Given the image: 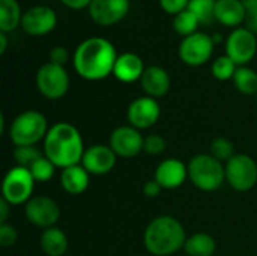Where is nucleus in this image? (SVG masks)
<instances>
[{
	"instance_id": "nucleus-1",
	"label": "nucleus",
	"mask_w": 257,
	"mask_h": 256,
	"mask_svg": "<svg viewBox=\"0 0 257 256\" xmlns=\"http://www.w3.org/2000/svg\"><path fill=\"white\" fill-rule=\"evenodd\" d=\"M117 56L114 45L108 39L92 36L78 44L72 62L75 72L81 78L98 81L113 74Z\"/></svg>"
},
{
	"instance_id": "nucleus-2",
	"label": "nucleus",
	"mask_w": 257,
	"mask_h": 256,
	"mask_svg": "<svg viewBox=\"0 0 257 256\" xmlns=\"http://www.w3.org/2000/svg\"><path fill=\"white\" fill-rule=\"evenodd\" d=\"M42 151L56 167L66 169L81 163L86 148L78 128L62 121L50 127L42 142Z\"/></svg>"
},
{
	"instance_id": "nucleus-3",
	"label": "nucleus",
	"mask_w": 257,
	"mask_h": 256,
	"mask_svg": "<svg viewBox=\"0 0 257 256\" xmlns=\"http://www.w3.org/2000/svg\"><path fill=\"white\" fill-rule=\"evenodd\" d=\"M187 234L173 216H158L149 222L143 234L145 249L154 256H172L184 249Z\"/></svg>"
},
{
	"instance_id": "nucleus-4",
	"label": "nucleus",
	"mask_w": 257,
	"mask_h": 256,
	"mask_svg": "<svg viewBox=\"0 0 257 256\" xmlns=\"http://www.w3.org/2000/svg\"><path fill=\"white\" fill-rule=\"evenodd\" d=\"M48 121L38 110L20 113L9 125V140L15 146H36L48 133Z\"/></svg>"
},
{
	"instance_id": "nucleus-5",
	"label": "nucleus",
	"mask_w": 257,
	"mask_h": 256,
	"mask_svg": "<svg viewBox=\"0 0 257 256\" xmlns=\"http://www.w3.org/2000/svg\"><path fill=\"white\" fill-rule=\"evenodd\" d=\"M188 180L202 192H215L226 183L224 163L211 154H197L188 161Z\"/></svg>"
},
{
	"instance_id": "nucleus-6",
	"label": "nucleus",
	"mask_w": 257,
	"mask_h": 256,
	"mask_svg": "<svg viewBox=\"0 0 257 256\" xmlns=\"http://www.w3.org/2000/svg\"><path fill=\"white\" fill-rule=\"evenodd\" d=\"M36 181L33 180L29 169L21 166L11 167L2 183V198L12 207L26 205L33 198Z\"/></svg>"
},
{
	"instance_id": "nucleus-7",
	"label": "nucleus",
	"mask_w": 257,
	"mask_h": 256,
	"mask_svg": "<svg viewBox=\"0 0 257 256\" xmlns=\"http://www.w3.org/2000/svg\"><path fill=\"white\" fill-rule=\"evenodd\" d=\"M226 183L236 192H250L257 184V163L248 154H235L226 164Z\"/></svg>"
},
{
	"instance_id": "nucleus-8",
	"label": "nucleus",
	"mask_w": 257,
	"mask_h": 256,
	"mask_svg": "<svg viewBox=\"0 0 257 256\" xmlns=\"http://www.w3.org/2000/svg\"><path fill=\"white\" fill-rule=\"evenodd\" d=\"M69 74L65 66L47 62L36 72V88L47 100H60L69 91Z\"/></svg>"
},
{
	"instance_id": "nucleus-9",
	"label": "nucleus",
	"mask_w": 257,
	"mask_h": 256,
	"mask_svg": "<svg viewBox=\"0 0 257 256\" xmlns=\"http://www.w3.org/2000/svg\"><path fill=\"white\" fill-rule=\"evenodd\" d=\"M212 36L203 32H196L182 39L179 44V59L188 66H202L205 65L214 53Z\"/></svg>"
},
{
	"instance_id": "nucleus-10",
	"label": "nucleus",
	"mask_w": 257,
	"mask_h": 256,
	"mask_svg": "<svg viewBox=\"0 0 257 256\" xmlns=\"http://www.w3.org/2000/svg\"><path fill=\"white\" fill-rule=\"evenodd\" d=\"M24 214L29 223H32L33 226L48 229L56 226L62 211L59 204L53 198L36 195L24 205Z\"/></svg>"
},
{
	"instance_id": "nucleus-11",
	"label": "nucleus",
	"mask_w": 257,
	"mask_h": 256,
	"mask_svg": "<svg viewBox=\"0 0 257 256\" xmlns=\"http://www.w3.org/2000/svg\"><path fill=\"white\" fill-rule=\"evenodd\" d=\"M256 35L245 27H238L226 39V56H229L238 66H245L256 56Z\"/></svg>"
},
{
	"instance_id": "nucleus-12",
	"label": "nucleus",
	"mask_w": 257,
	"mask_h": 256,
	"mask_svg": "<svg viewBox=\"0 0 257 256\" xmlns=\"http://www.w3.org/2000/svg\"><path fill=\"white\" fill-rule=\"evenodd\" d=\"M161 116V106L158 100L151 97H139L130 103L126 109V121L128 125L137 130H148L152 128Z\"/></svg>"
},
{
	"instance_id": "nucleus-13",
	"label": "nucleus",
	"mask_w": 257,
	"mask_h": 256,
	"mask_svg": "<svg viewBox=\"0 0 257 256\" xmlns=\"http://www.w3.org/2000/svg\"><path fill=\"white\" fill-rule=\"evenodd\" d=\"M108 145L117 158H134L143 152L145 137L140 130L131 125H120L111 131Z\"/></svg>"
},
{
	"instance_id": "nucleus-14",
	"label": "nucleus",
	"mask_w": 257,
	"mask_h": 256,
	"mask_svg": "<svg viewBox=\"0 0 257 256\" xmlns=\"http://www.w3.org/2000/svg\"><path fill=\"white\" fill-rule=\"evenodd\" d=\"M117 161V155L110 148V145L95 143L86 148L81 158V166L95 177H102L110 174Z\"/></svg>"
},
{
	"instance_id": "nucleus-15",
	"label": "nucleus",
	"mask_w": 257,
	"mask_h": 256,
	"mask_svg": "<svg viewBox=\"0 0 257 256\" xmlns=\"http://www.w3.org/2000/svg\"><path fill=\"white\" fill-rule=\"evenodd\" d=\"M57 24L56 12L44 5L29 8L21 18L23 30L30 36H44L50 33Z\"/></svg>"
},
{
	"instance_id": "nucleus-16",
	"label": "nucleus",
	"mask_w": 257,
	"mask_h": 256,
	"mask_svg": "<svg viewBox=\"0 0 257 256\" xmlns=\"http://www.w3.org/2000/svg\"><path fill=\"white\" fill-rule=\"evenodd\" d=\"M87 9L90 18L96 24L113 26L126 17L130 0H92Z\"/></svg>"
},
{
	"instance_id": "nucleus-17",
	"label": "nucleus",
	"mask_w": 257,
	"mask_h": 256,
	"mask_svg": "<svg viewBox=\"0 0 257 256\" xmlns=\"http://www.w3.org/2000/svg\"><path fill=\"white\" fill-rule=\"evenodd\" d=\"M154 180L163 190H176L188 180V166L178 158H166L157 166Z\"/></svg>"
},
{
	"instance_id": "nucleus-18",
	"label": "nucleus",
	"mask_w": 257,
	"mask_h": 256,
	"mask_svg": "<svg viewBox=\"0 0 257 256\" xmlns=\"http://www.w3.org/2000/svg\"><path fill=\"white\" fill-rule=\"evenodd\" d=\"M140 86L146 97L158 100L170 91L172 80H170L169 72L163 66L151 65V66H146L140 78Z\"/></svg>"
},
{
	"instance_id": "nucleus-19",
	"label": "nucleus",
	"mask_w": 257,
	"mask_h": 256,
	"mask_svg": "<svg viewBox=\"0 0 257 256\" xmlns=\"http://www.w3.org/2000/svg\"><path fill=\"white\" fill-rule=\"evenodd\" d=\"M145 69L146 66L142 57L136 53L126 51L117 56L113 75L116 77V80L122 83H134V81H140Z\"/></svg>"
},
{
	"instance_id": "nucleus-20",
	"label": "nucleus",
	"mask_w": 257,
	"mask_h": 256,
	"mask_svg": "<svg viewBox=\"0 0 257 256\" xmlns=\"http://www.w3.org/2000/svg\"><path fill=\"white\" fill-rule=\"evenodd\" d=\"M89 184H90V174L81 166V163L62 169L60 172V186L71 196L83 195L87 190Z\"/></svg>"
},
{
	"instance_id": "nucleus-21",
	"label": "nucleus",
	"mask_w": 257,
	"mask_h": 256,
	"mask_svg": "<svg viewBox=\"0 0 257 256\" xmlns=\"http://www.w3.org/2000/svg\"><path fill=\"white\" fill-rule=\"evenodd\" d=\"M215 20L227 27H236L245 21V6L242 0H217Z\"/></svg>"
},
{
	"instance_id": "nucleus-22",
	"label": "nucleus",
	"mask_w": 257,
	"mask_h": 256,
	"mask_svg": "<svg viewBox=\"0 0 257 256\" xmlns=\"http://www.w3.org/2000/svg\"><path fill=\"white\" fill-rule=\"evenodd\" d=\"M41 249L47 256H63L68 252V235L57 226L44 229L39 238Z\"/></svg>"
},
{
	"instance_id": "nucleus-23",
	"label": "nucleus",
	"mask_w": 257,
	"mask_h": 256,
	"mask_svg": "<svg viewBox=\"0 0 257 256\" xmlns=\"http://www.w3.org/2000/svg\"><path fill=\"white\" fill-rule=\"evenodd\" d=\"M184 252L188 256H215L217 241L206 232H196L187 237Z\"/></svg>"
},
{
	"instance_id": "nucleus-24",
	"label": "nucleus",
	"mask_w": 257,
	"mask_h": 256,
	"mask_svg": "<svg viewBox=\"0 0 257 256\" xmlns=\"http://www.w3.org/2000/svg\"><path fill=\"white\" fill-rule=\"evenodd\" d=\"M21 9L17 0H0V32H12L21 26Z\"/></svg>"
},
{
	"instance_id": "nucleus-25",
	"label": "nucleus",
	"mask_w": 257,
	"mask_h": 256,
	"mask_svg": "<svg viewBox=\"0 0 257 256\" xmlns=\"http://www.w3.org/2000/svg\"><path fill=\"white\" fill-rule=\"evenodd\" d=\"M233 84L244 95H257V72L248 66H238L233 75Z\"/></svg>"
},
{
	"instance_id": "nucleus-26",
	"label": "nucleus",
	"mask_w": 257,
	"mask_h": 256,
	"mask_svg": "<svg viewBox=\"0 0 257 256\" xmlns=\"http://www.w3.org/2000/svg\"><path fill=\"white\" fill-rule=\"evenodd\" d=\"M199 24L200 23H199L197 17L191 11H188V9L182 11L181 14L175 15V18H173V29H175V32L178 35L184 36V38L196 33Z\"/></svg>"
},
{
	"instance_id": "nucleus-27",
	"label": "nucleus",
	"mask_w": 257,
	"mask_h": 256,
	"mask_svg": "<svg viewBox=\"0 0 257 256\" xmlns=\"http://www.w3.org/2000/svg\"><path fill=\"white\" fill-rule=\"evenodd\" d=\"M215 3L217 0H190L188 11H191L200 24H211L215 20Z\"/></svg>"
},
{
	"instance_id": "nucleus-28",
	"label": "nucleus",
	"mask_w": 257,
	"mask_h": 256,
	"mask_svg": "<svg viewBox=\"0 0 257 256\" xmlns=\"http://www.w3.org/2000/svg\"><path fill=\"white\" fill-rule=\"evenodd\" d=\"M238 69V65L229 57V56H220L212 62L211 66V74L214 78L220 80V81H226V80H233V75Z\"/></svg>"
},
{
	"instance_id": "nucleus-29",
	"label": "nucleus",
	"mask_w": 257,
	"mask_h": 256,
	"mask_svg": "<svg viewBox=\"0 0 257 256\" xmlns=\"http://www.w3.org/2000/svg\"><path fill=\"white\" fill-rule=\"evenodd\" d=\"M41 157H44V151L38 149L36 146H15L14 149V160L17 166L30 169Z\"/></svg>"
},
{
	"instance_id": "nucleus-30",
	"label": "nucleus",
	"mask_w": 257,
	"mask_h": 256,
	"mask_svg": "<svg viewBox=\"0 0 257 256\" xmlns=\"http://www.w3.org/2000/svg\"><path fill=\"white\" fill-rule=\"evenodd\" d=\"M214 158H217L221 163H227L236 152H235V146L233 142L229 140L227 137H217L211 142V152H209Z\"/></svg>"
},
{
	"instance_id": "nucleus-31",
	"label": "nucleus",
	"mask_w": 257,
	"mask_h": 256,
	"mask_svg": "<svg viewBox=\"0 0 257 256\" xmlns=\"http://www.w3.org/2000/svg\"><path fill=\"white\" fill-rule=\"evenodd\" d=\"M56 169L57 167L54 166V163L50 161L44 154V157H41L29 170H30L32 177H33V180L36 183H47V181L53 180V177L56 174Z\"/></svg>"
},
{
	"instance_id": "nucleus-32",
	"label": "nucleus",
	"mask_w": 257,
	"mask_h": 256,
	"mask_svg": "<svg viewBox=\"0 0 257 256\" xmlns=\"http://www.w3.org/2000/svg\"><path fill=\"white\" fill-rule=\"evenodd\" d=\"M167 142L161 134L152 133L145 137V145H143V152L148 155H161L166 151Z\"/></svg>"
},
{
	"instance_id": "nucleus-33",
	"label": "nucleus",
	"mask_w": 257,
	"mask_h": 256,
	"mask_svg": "<svg viewBox=\"0 0 257 256\" xmlns=\"http://www.w3.org/2000/svg\"><path fill=\"white\" fill-rule=\"evenodd\" d=\"M18 240L17 229L9 223L0 225V246L2 247H12Z\"/></svg>"
},
{
	"instance_id": "nucleus-34",
	"label": "nucleus",
	"mask_w": 257,
	"mask_h": 256,
	"mask_svg": "<svg viewBox=\"0 0 257 256\" xmlns=\"http://www.w3.org/2000/svg\"><path fill=\"white\" fill-rule=\"evenodd\" d=\"M188 3L190 0H160L163 11L172 15H178L182 11H185L188 8Z\"/></svg>"
},
{
	"instance_id": "nucleus-35",
	"label": "nucleus",
	"mask_w": 257,
	"mask_h": 256,
	"mask_svg": "<svg viewBox=\"0 0 257 256\" xmlns=\"http://www.w3.org/2000/svg\"><path fill=\"white\" fill-rule=\"evenodd\" d=\"M69 60V51L62 47V45H56L51 48L50 51V62L51 63H56V65H60V66H65V63Z\"/></svg>"
},
{
	"instance_id": "nucleus-36",
	"label": "nucleus",
	"mask_w": 257,
	"mask_h": 256,
	"mask_svg": "<svg viewBox=\"0 0 257 256\" xmlns=\"http://www.w3.org/2000/svg\"><path fill=\"white\" fill-rule=\"evenodd\" d=\"M163 192V187L155 181V180H149L145 183L143 186V195L149 199H154V198H158Z\"/></svg>"
},
{
	"instance_id": "nucleus-37",
	"label": "nucleus",
	"mask_w": 257,
	"mask_h": 256,
	"mask_svg": "<svg viewBox=\"0 0 257 256\" xmlns=\"http://www.w3.org/2000/svg\"><path fill=\"white\" fill-rule=\"evenodd\" d=\"M66 8L74 9V11H81L84 8H89L92 0H60Z\"/></svg>"
},
{
	"instance_id": "nucleus-38",
	"label": "nucleus",
	"mask_w": 257,
	"mask_h": 256,
	"mask_svg": "<svg viewBox=\"0 0 257 256\" xmlns=\"http://www.w3.org/2000/svg\"><path fill=\"white\" fill-rule=\"evenodd\" d=\"M11 207H12V205H11L9 202H6L3 198L0 199V225H2V223H6Z\"/></svg>"
},
{
	"instance_id": "nucleus-39",
	"label": "nucleus",
	"mask_w": 257,
	"mask_h": 256,
	"mask_svg": "<svg viewBox=\"0 0 257 256\" xmlns=\"http://www.w3.org/2000/svg\"><path fill=\"white\" fill-rule=\"evenodd\" d=\"M8 48V36L5 32H0V54H5Z\"/></svg>"
},
{
	"instance_id": "nucleus-40",
	"label": "nucleus",
	"mask_w": 257,
	"mask_h": 256,
	"mask_svg": "<svg viewBox=\"0 0 257 256\" xmlns=\"http://www.w3.org/2000/svg\"><path fill=\"white\" fill-rule=\"evenodd\" d=\"M242 3L245 6V12L257 11V0H242Z\"/></svg>"
},
{
	"instance_id": "nucleus-41",
	"label": "nucleus",
	"mask_w": 257,
	"mask_h": 256,
	"mask_svg": "<svg viewBox=\"0 0 257 256\" xmlns=\"http://www.w3.org/2000/svg\"><path fill=\"white\" fill-rule=\"evenodd\" d=\"M212 41H214V44L220 42V41H221V35H214V36H212Z\"/></svg>"
},
{
	"instance_id": "nucleus-42",
	"label": "nucleus",
	"mask_w": 257,
	"mask_h": 256,
	"mask_svg": "<svg viewBox=\"0 0 257 256\" xmlns=\"http://www.w3.org/2000/svg\"><path fill=\"white\" fill-rule=\"evenodd\" d=\"M256 100H257V95H256Z\"/></svg>"
},
{
	"instance_id": "nucleus-43",
	"label": "nucleus",
	"mask_w": 257,
	"mask_h": 256,
	"mask_svg": "<svg viewBox=\"0 0 257 256\" xmlns=\"http://www.w3.org/2000/svg\"><path fill=\"white\" fill-rule=\"evenodd\" d=\"M215 256H218V255H215Z\"/></svg>"
}]
</instances>
